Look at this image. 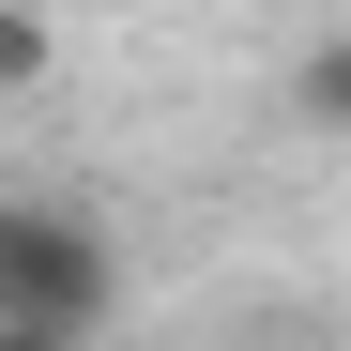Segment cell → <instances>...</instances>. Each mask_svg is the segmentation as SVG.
Returning a JSON list of instances; mask_svg holds the SVG:
<instances>
[{
	"mask_svg": "<svg viewBox=\"0 0 351 351\" xmlns=\"http://www.w3.org/2000/svg\"><path fill=\"white\" fill-rule=\"evenodd\" d=\"M62 77V31H46V0H0V107Z\"/></svg>",
	"mask_w": 351,
	"mask_h": 351,
	"instance_id": "3957f363",
	"label": "cell"
},
{
	"mask_svg": "<svg viewBox=\"0 0 351 351\" xmlns=\"http://www.w3.org/2000/svg\"><path fill=\"white\" fill-rule=\"evenodd\" d=\"M123 321V245L62 184H0V336H107Z\"/></svg>",
	"mask_w": 351,
	"mask_h": 351,
	"instance_id": "6da1fadb",
	"label": "cell"
},
{
	"mask_svg": "<svg viewBox=\"0 0 351 351\" xmlns=\"http://www.w3.org/2000/svg\"><path fill=\"white\" fill-rule=\"evenodd\" d=\"M290 123H306V138H351V31H306V46H290Z\"/></svg>",
	"mask_w": 351,
	"mask_h": 351,
	"instance_id": "7a4b0ae2",
	"label": "cell"
},
{
	"mask_svg": "<svg viewBox=\"0 0 351 351\" xmlns=\"http://www.w3.org/2000/svg\"><path fill=\"white\" fill-rule=\"evenodd\" d=\"M0 351H77V336H0Z\"/></svg>",
	"mask_w": 351,
	"mask_h": 351,
	"instance_id": "277c9868",
	"label": "cell"
}]
</instances>
